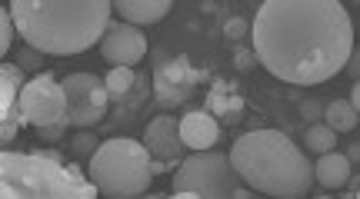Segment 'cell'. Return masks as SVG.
Instances as JSON below:
<instances>
[{"label": "cell", "mask_w": 360, "mask_h": 199, "mask_svg": "<svg viewBox=\"0 0 360 199\" xmlns=\"http://www.w3.org/2000/svg\"><path fill=\"white\" fill-rule=\"evenodd\" d=\"M254 53L270 76L297 87L327 83L347 70L354 24L337 0H267L250 24Z\"/></svg>", "instance_id": "obj_1"}, {"label": "cell", "mask_w": 360, "mask_h": 199, "mask_svg": "<svg viewBox=\"0 0 360 199\" xmlns=\"http://www.w3.org/2000/svg\"><path fill=\"white\" fill-rule=\"evenodd\" d=\"M13 27L27 47L44 57H74L101 43L107 27L114 24V4L107 0H13Z\"/></svg>", "instance_id": "obj_2"}, {"label": "cell", "mask_w": 360, "mask_h": 199, "mask_svg": "<svg viewBox=\"0 0 360 199\" xmlns=\"http://www.w3.org/2000/svg\"><path fill=\"white\" fill-rule=\"evenodd\" d=\"M231 163L244 186L274 199H307L317 183L307 153L281 130L244 133L231 146Z\"/></svg>", "instance_id": "obj_3"}, {"label": "cell", "mask_w": 360, "mask_h": 199, "mask_svg": "<svg viewBox=\"0 0 360 199\" xmlns=\"http://www.w3.org/2000/svg\"><path fill=\"white\" fill-rule=\"evenodd\" d=\"M150 153L141 139L117 137L101 143L87 170V179L103 199H141L150 186Z\"/></svg>", "instance_id": "obj_4"}, {"label": "cell", "mask_w": 360, "mask_h": 199, "mask_svg": "<svg viewBox=\"0 0 360 199\" xmlns=\"http://www.w3.org/2000/svg\"><path fill=\"white\" fill-rule=\"evenodd\" d=\"M174 193H197L200 199H247L231 156L217 149L191 153L174 173Z\"/></svg>", "instance_id": "obj_5"}, {"label": "cell", "mask_w": 360, "mask_h": 199, "mask_svg": "<svg viewBox=\"0 0 360 199\" xmlns=\"http://www.w3.org/2000/svg\"><path fill=\"white\" fill-rule=\"evenodd\" d=\"M17 123H30L34 130L67 123L64 83H57L53 74L44 70L27 80V87L20 90V100H17Z\"/></svg>", "instance_id": "obj_6"}, {"label": "cell", "mask_w": 360, "mask_h": 199, "mask_svg": "<svg viewBox=\"0 0 360 199\" xmlns=\"http://www.w3.org/2000/svg\"><path fill=\"white\" fill-rule=\"evenodd\" d=\"M64 97H67V123L77 130H94L107 116V83L97 74H70L64 80Z\"/></svg>", "instance_id": "obj_7"}, {"label": "cell", "mask_w": 360, "mask_h": 199, "mask_svg": "<svg viewBox=\"0 0 360 199\" xmlns=\"http://www.w3.org/2000/svg\"><path fill=\"white\" fill-rule=\"evenodd\" d=\"M147 53V37L130 24H110L101 40V57L114 67H134Z\"/></svg>", "instance_id": "obj_8"}, {"label": "cell", "mask_w": 360, "mask_h": 199, "mask_svg": "<svg viewBox=\"0 0 360 199\" xmlns=\"http://www.w3.org/2000/svg\"><path fill=\"white\" fill-rule=\"evenodd\" d=\"M143 146L150 153V160H160L167 163V166H180V163L187 160L184 156V139H180V120L174 116H157L147 123L143 130Z\"/></svg>", "instance_id": "obj_9"}, {"label": "cell", "mask_w": 360, "mask_h": 199, "mask_svg": "<svg viewBox=\"0 0 360 199\" xmlns=\"http://www.w3.org/2000/svg\"><path fill=\"white\" fill-rule=\"evenodd\" d=\"M197 83V74L187 57H174L170 63H164L154 76V90L160 103H180L191 97V87Z\"/></svg>", "instance_id": "obj_10"}, {"label": "cell", "mask_w": 360, "mask_h": 199, "mask_svg": "<svg viewBox=\"0 0 360 199\" xmlns=\"http://www.w3.org/2000/svg\"><path fill=\"white\" fill-rule=\"evenodd\" d=\"M180 139L193 153H204L220 139V123L210 110H191L180 116Z\"/></svg>", "instance_id": "obj_11"}, {"label": "cell", "mask_w": 360, "mask_h": 199, "mask_svg": "<svg viewBox=\"0 0 360 199\" xmlns=\"http://www.w3.org/2000/svg\"><path fill=\"white\" fill-rule=\"evenodd\" d=\"M114 13L130 27H150L170 13V0H114Z\"/></svg>", "instance_id": "obj_12"}, {"label": "cell", "mask_w": 360, "mask_h": 199, "mask_svg": "<svg viewBox=\"0 0 360 199\" xmlns=\"http://www.w3.org/2000/svg\"><path fill=\"white\" fill-rule=\"evenodd\" d=\"M27 87L24 80V70L17 67V63H4L0 67V116H4V123H13L17 120V100H20V90Z\"/></svg>", "instance_id": "obj_13"}, {"label": "cell", "mask_w": 360, "mask_h": 199, "mask_svg": "<svg viewBox=\"0 0 360 199\" xmlns=\"http://www.w3.org/2000/svg\"><path fill=\"white\" fill-rule=\"evenodd\" d=\"M314 179L321 183L323 189H344L350 183V160L347 153H327L314 163Z\"/></svg>", "instance_id": "obj_14"}, {"label": "cell", "mask_w": 360, "mask_h": 199, "mask_svg": "<svg viewBox=\"0 0 360 199\" xmlns=\"http://www.w3.org/2000/svg\"><path fill=\"white\" fill-rule=\"evenodd\" d=\"M323 123L330 126L334 133H350L360 123V113L354 110L350 100H334V103L323 107Z\"/></svg>", "instance_id": "obj_15"}, {"label": "cell", "mask_w": 360, "mask_h": 199, "mask_svg": "<svg viewBox=\"0 0 360 199\" xmlns=\"http://www.w3.org/2000/svg\"><path fill=\"white\" fill-rule=\"evenodd\" d=\"M103 83H107L110 100H124L137 87V74H134V67H110V74L103 76Z\"/></svg>", "instance_id": "obj_16"}, {"label": "cell", "mask_w": 360, "mask_h": 199, "mask_svg": "<svg viewBox=\"0 0 360 199\" xmlns=\"http://www.w3.org/2000/svg\"><path fill=\"white\" fill-rule=\"evenodd\" d=\"M334 146H337V133L327 123L307 126V153L327 156V153H334Z\"/></svg>", "instance_id": "obj_17"}, {"label": "cell", "mask_w": 360, "mask_h": 199, "mask_svg": "<svg viewBox=\"0 0 360 199\" xmlns=\"http://www.w3.org/2000/svg\"><path fill=\"white\" fill-rule=\"evenodd\" d=\"M224 93V83H214V93H210V110H217L227 116V123H237V116H240V100L237 97H220Z\"/></svg>", "instance_id": "obj_18"}, {"label": "cell", "mask_w": 360, "mask_h": 199, "mask_svg": "<svg viewBox=\"0 0 360 199\" xmlns=\"http://www.w3.org/2000/svg\"><path fill=\"white\" fill-rule=\"evenodd\" d=\"M101 149L97 137H94V130H80L77 137L70 139V153L77 156V160H94V153Z\"/></svg>", "instance_id": "obj_19"}, {"label": "cell", "mask_w": 360, "mask_h": 199, "mask_svg": "<svg viewBox=\"0 0 360 199\" xmlns=\"http://www.w3.org/2000/svg\"><path fill=\"white\" fill-rule=\"evenodd\" d=\"M17 67H20V70H34V74H44V70H40V67H44V53H40V50H34V47H24L20 50V53H17Z\"/></svg>", "instance_id": "obj_20"}, {"label": "cell", "mask_w": 360, "mask_h": 199, "mask_svg": "<svg viewBox=\"0 0 360 199\" xmlns=\"http://www.w3.org/2000/svg\"><path fill=\"white\" fill-rule=\"evenodd\" d=\"M224 34H227V40H244V37H250V24H247L244 17H231L224 24Z\"/></svg>", "instance_id": "obj_21"}, {"label": "cell", "mask_w": 360, "mask_h": 199, "mask_svg": "<svg viewBox=\"0 0 360 199\" xmlns=\"http://www.w3.org/2000/svg\"><path fill=\"white\" fill-rule=\"evenodd\" d=\"M11 27H13V17H11V11H4L0 13V53H7V50H11V40H13Z\"/></svg>", "instance_id": "obj_22"}, {"label": "cell", "mask_w": 360, "mask_h": 199, "mask_svg": "<svg viewBox=\"0 0 360 199\" xmlns=\"http://www.w3.org/2000/svg\"><path fill=\"white\" fill-rule=\"evenodd\" d=\"M67 126H70V123H57V126H40V130H37V137H40V139H47V143H57V139H64Z\"/></svg>", "instance_id": "obj_23"}, {"label": "cell", "mask_w": 360, "mask_h": 199, "mask_svg": "<svg viewBox=\"0 0 360 199\" xmlns=\"http://www.w3.org/2000/svg\"><path fill=\"white\" fill-rule=\"evenodd\" d=\"M300 116L304 120H323V107L317 100H307V103H300Z\"/></svg>", "instance_id": "obj_24"}, {"label": "cell", "mask_w": 360, "mask_h": 199, "mask_svg": "<svg viewBox=\"0 0 360 199\" xmlns=\"http://www.w3.org/2000/svg\"><path fill=\"white\" fill-rule=\"evenodd\" d=\"M347 74L354 76V83H360V50H354V53H350V60H347Z\"/></svg>", "instance_id": "obj_25"}, {"label": "cell", "mask_w": 360, "mask_h": 199, "mask_svg": "<svg viewBox=\"0 0 360 199\" xmlns=\"http://www.w3.org/2000/svg\"><path fill=\"white\" fill-rule=\"evenodd\" d=\"M254 57H257V53H250V50H240V53H237V67H240V70H250Z\"/></svg>", "instance_id": "obj_26"}, {"label": "cell", "mask_w": 360, "mask_h": 199, "mask_svg": "<svg viewBox=\"0 0 360 199\" xmlns=\"http://www.w3.org/2000/svg\"><path fill=\"white\" fill-rule=\"evenodd\" d=\"M34 156H40V160H47V163H57V166H64V160H60V153H53V149H37Z\"/></svg>", "instance_id": "obj_27"}, {"label": "cell", "mask_w": 360, "mask_h": 199, "mask_svg": "<svg viewBox=\"0 0 360 199\" xmlns=\"http://www.w3.org/2000/svg\"><path fill=\"white\" fill-rule=\"evenodd\" d=\"M13 137H17V126H13V123H4V130H0V139H4V146H7Z\"/></svg>", "instance_id": "obj_28"}, {"label": "cell", "mask_w": 360, "mask_h": 199, "mask_svg": "<svg viewBox=\"0 0 360 199\" xmlns=\"http://www.w3.org/2000/svg\"><path fill=\"white\" fill-rule=\"evenodd\" d=\"M350 103H354V110L360 113V83H354V90H350Z\"/></svg>", "instance_id": "obj_29"}, {"label": "cell", "mask_w": 360, "mask_h": 199, "mask_svg": "<svg viewBox=\"0 0 360 199\" xmlns=\"http://www.w3.org/2000/svg\"><path fill=\"white\" fill-rule=\"evenodd\" d=\"M150 173H154V176H160V173H167V163H160V160H154V163H150Z\"/></svg>", "instance_id": "obj_30"}, {"label": "cell", "mask_w": 360, "mask_h": 199, "mask_svg": "<svg viewBox=\"0 0 360 199\" xmlns=\"http://www.w3.org/2000/svg\"><path fill=\"white\" fill-rule=\"evenodd\" d=\"M347 160H350V163H360V143H357V146H350V149H347Z\"/></svg>", "instance_id": "obj_31"}, {"label": "cell", "mask_w": 360, "mask_h": 199, "mask_svg": "<svg viewBox=\"0 0 360 199\" xmlns=\"http://www.w3.org/2000/svg\"><path fill=\"white\" fill-rule=\"evenodd\" d=\"M167 199H200L197 193H174V196H167Z\"/></svg>", "instance_id": "obj_32"}, {"label": "cell", "mask_w": 360, "mask_h": 199, "mask_svg": "<svg viewBox=\"0 0 360 199\" xmlns=\"http://www.w3.org/2000/svg\"><path fill=\"white\" fill-rule=\"evenodd\" d=\"M141 199H167L164 193H147V196H141Z\"/></svg>", "instance_id": "obj_33"}, {"label": "cell", "mask_w": 360, "mask_h": 199, "mask_svg": "<svg viewBox=\"0 0 360 199\" xmlns=\"http://www.w3.org/2000/svg\"><path fill=\"white\" fill-rule=\"evenodd\" d=\"M354 199H360V189H354Z\"/></svg>", "instance_id": "obj_34"}, {"label": "cell", "mask_w": 360, "mask_h": 199, "mask_svg": "<svg viewBox=\"0 0 360 199\" xmlns=\"http://www.w3.org/2000/svg\"><path fill=\"white\" fill-rule=\"evenodd\" d=\"M354 189H360V176H357V183H354Z\"/></svg>", "instance_id": "obj_35"}, {"label": "cell", "mask_w": 360, "mask_h": 199, "mask_svg": "<svg viewBox=\"0 0 360 199\" xmlns=\"http://www.w3.org/2000/svg\"><path fill=\"white\" fill-rule=\"evenodd\" d=\"M317 199H334V196H317Z\"/></svg>", "instance_id": "obj_36"}]
</instances>
